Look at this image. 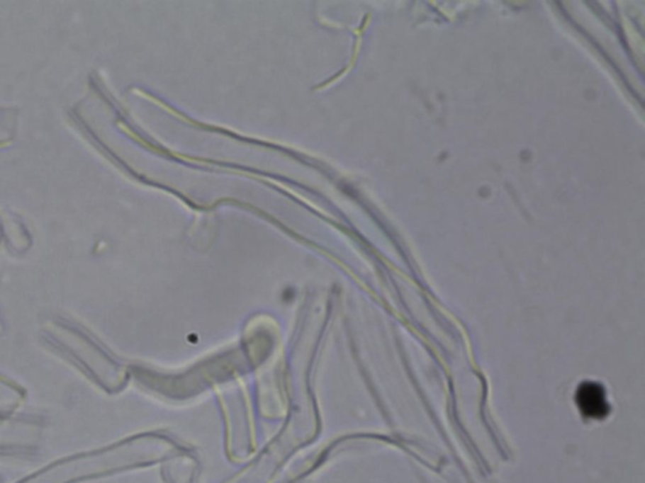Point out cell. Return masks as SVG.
Instances as JSON below:
<instances>
[{"label":"cell","mask_w":645,"mask_h":483,"mask_svg":"<svg viewBox=\"0 0 645 483\" xmlns=\"http://www.w3.org/2000/svg\"><path fill=\"white\" fill-rule=\"evenodd\" d=\"M576 402L583 416L588 418L602 419L610 411V407L606 402L605 389L598 382H583L578 387Z\"/></svg>","instance_id":"6da1fadb"}]
</instances>
